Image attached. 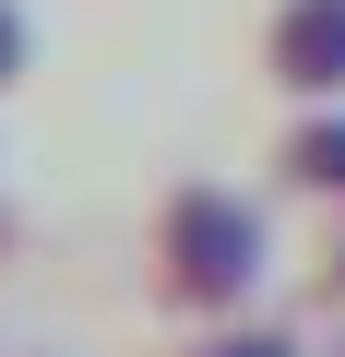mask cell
<instances>
[{
    "instance_id": "6da1fadb",
    "label": "cell",
    "mask_w": 345,
    "mask_h": 357,
    "mask_svg": "<svg viewBox=\"0 0 345 357\" xmlns=\"http://www.w3.org/2000/svg\"><path fill=\"white\" fill-rule=\"evenodd\" d=\"M143 262H155V310H179V321H238V310L262 298V274H274V227H262V203L227 191V178H179V191L155 203Z\"/></svg>"
},
{
    "instance_id": "7a4b0ae2",
    "label": "cell",
    "mask_w": 345,
    "mask_h": 357,
    "mask_svg": "<svg viewBox=\"0 0 345 357\" xmlns=\"http://www.w3.org/2000/svg\"><path fill=\"white\" fill-rule=\"evenodd\" d=\"M262 60H274L286 96H345V0H286Z\"/></svg>"
},
{
    "instance_id": "3957f363",
    "label": "cell",
    "mask_w": 345,
    "mask_h": 357,
    "mask_svg": "<svg viewBox=\"0 0 345 357\" xmlns=\"http://www.w3.org/2000/svg\"><path fill=\"white\" fill-rule=\"evenodd\" d=\"M274 167H286V191H309V203H345V119H298Z\"/></svg>"
},
{
    "instance_id": "277c9868",
    "label": "cell",
    "mask_w": 345,
    "mask_h": 357,
    "mask_svg": "<svg viewBox=\"0 0 345 357\" xmlns=\"http://www.w3.org/2000/svg\"><path fill=\"white\" fill-rule=\"evenodd\" d=\"M191 357H309V345H298V333H262V321H215Z\"/></svg>"
},
{
    "instance_id": "5b68a950",
    "label": "cell",
    "mask_w": 345,
    "mask_h": 357,
    "mask_svg": "<svg viewBox=\"0 0 345 357\" xmlns=\"http://www.w3.org/2000/svg\"><path fill=\"white\" fill-rule=\"evenodd\" d=\"M13 72H24V13L0 0V84H13Z\"/></svg>"
},
{
    "instance_id": "8992f818",
    "label": "cell",
    "mask_w": 345,
    "mask_h": 357,
    "mask_svg": "<svg viewBox=\"0 0 345 357\" xmlns=\"http://www.w3.org/2000/svg\"><path fill=\"white\" fill-rule=\"evenodd\" d=\"M333 357H345V333H333Z\"/></svg>"
}]
</instances>
